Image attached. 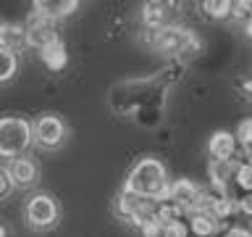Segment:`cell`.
Returning <instances> with one entry per match:
<instances>
[{
	"label": "cell",
	"instance_id": "cell-7",
	"mask_svg": "<svg viewBox=\"0 0 252 237\" xmlns=\"http://www.w3.org/2000/svg\"><path fill=\"white\" fill-rule=\"evenodd\" d=\"M189 35H192V29L184 27V24H176V27H163V29L155 32L153 50L168 55V58H179V53H181V47H184Z\"/></svg>",
	"mask_w": 252,
	"mask_h": 237
},
{
	"label": "cell",
	"instance_id": "cell-1",
	"mask_svg": "<svg viewBox=\"0 0 252 237\" xmlns=\"http://www.w3.org/2000/svg\"><path fill=\"white\" fill-rule=\"evenodd\" d=\"M124 190L145 195V198H150V200L160 203V200H165V198H171L168 169H165V163L160 161V158H153V156L139 158V161L129 169V174H126Z\"/></svg>",
	"mask_w": 252,
	"mask_h": 237
},
{
	"label": "cell",
	"instance_id": "cell-9",
	"mask_svg": "<svg viewBox=\"0 0 252 237\" xmlns=\"http://www.w3.org/2000/svg\"><path fill=\"white\" fill-rule=\"evenodd\" d=\"M187 227H189V237H218V235L226 232L223 221H218L208 211H192V213H187Z\"/></svg>",
	"mask_w": 252,
	"mask_h": 237
},
{
	"label": "cell",
	"instance_id": "cell-26",
	"mask_svg": "<svg viewBox=\"0 0 252 237\" xmlns=\"http://www.w3.org/2000/svg\"><path fill=\"white\" fill-rule=\"evenodd\" d=\"M223 237H252V232L247 227H226Z\"/></svg>",
	"mask_w": 252,
	"mask_h": 237
},
{
	"label": "cell",
	"instance_id": "cell-19",
	"mask_svg": "<svg viewBox=\"0 0 252 237\" xmlns=\"http://www.w3.org/2000/svg\"><path fill=\"white\" fill-rule=\"evenodd\" d=\"M236 171H234V185L239 193H252V163L242 161V158H234Z\"/></svg>",
	"mask_w": 252,
	"mask_h": 237
},
{
	"label": "cell",
	"instance_id": "cell-18",
	"mask_svg": "<svg viewBox=\"0 0 252 237\" xmlns=\"http://www.w3.org/2000/svg\"><path fill=\"white\" fill-rule=\"evenodd\" d=\"M197 8L208 21H223L228 19V11H231V0H202Z\"/></svg>",
	"mask_w": 252,
	"mask_h": 237
},
{
	"label": "cell",
	"instance_id": "cell-28",
	"mask_svg": "<svg viewBox=\"0 0 252 237\" xmlns=\"http://www.w3.org/2000/svg\"><path fill=\"white\" fill-rule=\"evenodd\" d=\"M3 37H5V21L0 19V47H3Z\"/></svg>",
	"mask_w": 252,
	"mask_h": 237
},
{
	"label": "cell",
	"instance_id": "cell-15",
	"mask_svg": "<svg viewBox=\"0 0 252 237\" xmlns=\"http://www.w3.org/2000/svg\"><path fill=\"white\" fill-rule=\"evenodd\" d=\"M3 47H8L11 53H16L19 58H21L24 50H29V45H27V27H24V21H5Z\"/></svg>",
	"mask_w": 252,
	"mask_h": 237
},
{
	"label": "cell",
	"instance_id": "cell-17",
	"mask_svg": "<svg viewBox=\"0 0 252 237\" xmlns=\"http://www.w3.org/2000/svg\"><path fill=\"white\" fill-rule=\"evenodd\" d=\"M19 66H21L19 55L11 53L8 47H0V84L13 82L16 74H19Z\"/></svg>",
	"mask_w": 252,
	"mask_h": 237
},
{
	"label": "cell",
	"instance_id": "cell-14",
	"mask_svg": "<svg viewBox=\"0 0 252 237\" xmlns=\"http://www.w3.org/2000/svg\"><path fill=\"white\" fill-rule=\"evenodd\" d=\"M234 171H236V163H234V161H220V158H210V161H208V185H216V187H231Z\"/></svg>",
	"mask_w": 252,
	"mask_h": 237
},
{
	"label": "cell",
	"instance_id": "cell-8",
	"mask_svg": "<svg viewBox=\"0 0 252 237\" xmlns=\"http://www.w3.org/2000/svg\"><path fill=\"white\" fill-rule=\"evenodd\" d=\"M3 169H5L8 179L13 182L16 190H29V187H34L37 182H39V163L32 156L13 158V161H8L3 166Z\"/></svg>",
	"mask_w": 252,
	"mask_h": 237
},
{
	"label": "cell",
	"instance_id": "cell-30",
	"mask_svg": "<svg viewBox=\"0 0 252 237\" xmlns=\"http://www.w3.org/2000/svg\"><path fill=\"white\" fill-rule=\"evenodd\" d=\"M247 229H250V232H252V219H250V224H247Z\"/></svg>",
	"mask_w": 252,
	"mask_h": 237
},
{
	"label": "cell",
	"instance_id": "cell-2",
	"mask_svg": "<svg viewBox=\"0 0 252 237\" xmlns=\"http://www.w3.org/2000/svg\"><path fill=\"white\" fill-rule=\"evenodd\" d=\"M34 145V132L32 121L21 114H5L0 116V158L13 161V158L29 156Z\"/></svg>",
	"mask_w": 252,
	"mask_h": 237
},
{
	"label": "cell",
	"instance_id": "cell-20",
	"mask_svg": "<svg viewBox=\"0 0 252 237\" xmlns=\"http://www.w3.org/2000/svg\"><path fill=\"white\" fill-rule=\"evenodd\" d=\"M228 19L236 21V24H247L252 19V11H250V0H231V11H228Z\"/></svg>",
	"mask_w": 252,
	"mask_h": 237
},
{
	"label": "cell",
	"instance_id": "cell-24",
	"mask_svg": "<svg viewBox=\"0 0 252 237\" xmlns=\"http://www.w3.org/2000/svg\"><path fill=\"white\" fill-rule=\"evenodd\" d=\"M13 182L11 179H8V174H5V169H0V203H3V200H8V198H11L13 195Z\"/></svg>",
	"mask_w": 252,
	"mask_h": 237
},
{
	"label": "cell",
	"instance_id": "cell-23",
	"mask_svg": "<svg viewBox=\"0 0 252 237\" xmlns=\"http://www.w3.org/2000/svg\"><path fill=\"white\" fill-rule=\"evenodd\" d=\"M236 211L252 219V193H239L236 195Z\"/></svg>",
	"mask_w": 252,
	"mask_h": 237
},
{
	"label": "cell",
	"instance_id": "cell-6",
	"mask_svg": "<svg viewBox=\"0 0 252 237\" xmlns=\"http://www.w3.org/2000/svg\"><path fill=\"white\" fill-rule=\"evenodd\" d=\"M32 132H34V145L42 150H58L66 142V121L58 114H39L32 121Z\"/></svg>",
	"mask_w": 252,
	"mask_h": 237
},
{
	"label": "cell",
	"instance_id": "cell-4",
	"mask_svg": "<svg viewBox=\"0 0 252 237\" xmlns=\"http://www.w3.org/2000/svg\"><path fill=\"white\" fill-rule=\"evenodd\" d=\"M113 213L118 221L139 229L150 219H155V200H150L145 195H137V193H129V190L121 187V193L113 198Z\"/></svg>",
	"mask_w": 252,
	"mask_h": 237
},
{
	"label": "cell",
	"instance_id": "cell-5",
	"mask_svg": "<svg viewBox=\"0 0 252 237\" xmlns=\"http://www.w3.org/2000/svg\"><path fill=\"white\" fill-rule=\"evenodd\" d=\"M24 27H27V45L29 50H45V47H50L55 42H61V24L47 19V16H42L39 11H32L27 13V19H24Z\"/></svg>",
	"mask_w": 252,
	"mask_h": 237
},
{
	"label": "cell",
	"instance_id": "cell-21",
	"mask_svg": "<svg viewBox=\"0 0 252 237\" xmlns=\"http://www.w3.org/2000/svg\"><path fill=\"white\" fill-rule=\"evenodd\" d=\"M234 137L239 145H247V142H252V116L247 118H242L239 126H236V132H234Z\"/></svg>",
	"mask_w": 252,
	"mask_h": 237
},
{
	"label": "cell",
	"instance_id": "cell-16",
	"mask_svg": "<svg viewBox=\"0 0 252 237\" xmlns=\"http://www.w3.org/2000/svg\"><path fill=\"white\" fill-rule=\"evenodd\" d=\"M155 219L160 221V224L187 221V208H184V205H179L176 200H171V198H165V200L155 203Z\"/></svg>",
	"mask_w": 252,
	"mask_h": 237
},
{
	"label": "cell",
	"instance_id": "cell-22",
	"mask_svg": "<svg viewBox=\"0 0 252 237\" xmlns=\"http://www.w3.org/2000/svg\"><path fill=\"white\" fill-rule=\"evenodd\" d=\"M163 237H189L187 221H173V224H163Z\"/></svg>",
	"mask_w": 252,
	"mask_h": 237
},
{
	"label": "cell",
	"instance_id": "cell-13",
	"mask_svg": "<svg viewBox=\"0 0 252 237\" xmlns=\"http://www.w3.org/2000/svg\"><path fill=\"white\" fill-rule=\"evenodd\" d=\"M37 58H39V63H42L47 71H50V74H61V71L68 66V45L61 40V42H55L50 47H45V50H39Z\"/></svg>",
	"mask_w": 252,
	"mask_h": 237
},
{
	"label": "cell",
	"instance_id": "cell-11",
	"mask_svg": "<svg viewBox=\"0 0 252 237\" xmlns=\"http://www.w3.org/2000/svg\"><path fill=\"white\" fill-rule=\"evenodd\" d=\"M208 153L210 158H220V161H234L239 156V142H236L234 132H226V129H218L210 134L208 140Z\"/></svg>",
	"mask_w": 252,
	"mask_h": 237
},
{
	"label": "cell",
	"instance_id": "cell-12",
	"mask_svg": "<svg viewBox=\"0 0 252 237\" xmlns=\"http://www.w3.org/2000/svg\"><path fill=\"white\" fill-rule=\"evenodd\" d=\"M32 8L39 11L42 16H47V19H53V21L61 24V21L71 19V16L82 8V3H79V0H34Z\"/></svg>",
	"mask_w": 252,
	"mask_h": 237
},
{
	"label": "cell",
	"instance_id": "cell-10",
	"mask_svg": "<svg viewBox=\"0 0 252 237\" xmlns=\"http://www.w3.org/2000/svg\"><path fill=\"white\" fill-rule=\"evenodd\" d=\"M202 190H205V185H197V182L189 179V177H179L176 182H171V200L184 205L187 213H189L197 203H200Z\"/></svg>",
	"mask_w": 252,
	"mask_h": 237
},
{
	"label": "cell",
	"instance_id": "cell-27",
	"mask_svg": "<svg viewBox=\"0 0 252 237\" xmlns=\"http://www.w3.org/2000/svg\"><path fill=\"white\" fill-rule=\"evenodd\" d=\"M0 237H11V229H8V224L3 219H0Z\"/></svg>",
	"mask_w": 252,
	"mask_h": 237
},
{
	"label": "cell",
	"instance_id": "cell-3",
	"mask_svg": "<svg viewBox=\"0 0 252 237\" xmlns=\"http://www.w3.org/2000/svg\"><path fill=\"white\" fill-rule=\"evenodd\" d=\"M24 221L32 232H47L61 221V205L50 193H32L24 203Z\"/></svg>",
	"mask_w": 252,
	"mask_h": 237
},
{
	"label": "cell",
	"instance_id": "cell-25",
	"mask_svg": "<svg viewBox=\"0 0 252 237\" xmlns=\"http://www.w3.org/2000/svg\"><path fill=\"white\" fill-rule=\"evenodd\" d=\"M236 87H239V92L244 95V98H247V100H252V74L242 77L239 82H236Z\"/></svg>",
	"mask_w": 252,
	"mask_h": 237
},
{
	"label": "cell",
	"instance_id": "cell-29",
	"mask_svg": "<svg viewBox=\"0 0 252 237\" xmlns=\"http://www.w3.org/2000/svg\"><path fill=\"white\" fill-rule=\"evenodd\" d=\"M244 35H247V37L252 40V19H250L247 24H244Z\"/></svg>",
	"mask_w": 252,
	"mask_h": 237
}]
</instances>
